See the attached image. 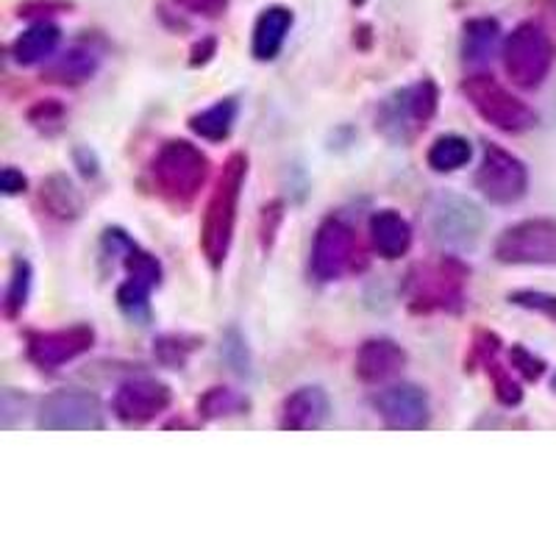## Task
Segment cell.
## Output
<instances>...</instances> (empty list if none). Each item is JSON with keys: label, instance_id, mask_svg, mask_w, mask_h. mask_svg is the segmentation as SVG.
<instances>
[{"label": "cell", "instance_id": "6da1fadb", "mask_svg": "<svg viewBox=\"0 0 556 556\" xmlns=\"http://www.w3.org/2000/svg\"><path fill=\"white\" fill-rule=\"evenodd\" d=\"M251 159L245 151H235L223 162L220 176H217L206 208H203L201 226V253L212 270H220L226 265L231 242L237 231V212H240L242 190H245Z\"/></svg>", "mask_w": 556, "mask_h": 556}, {"label": "cell", "instance_id": "7a4b0ae2", "mask_svg": "<svg viewBox=\"0 0 556 556\" xmlns=\"http://www.w3.org/2000/svg\"><path fill=\"white\" fill-rule=\"evenodd\" d=\"M212 162L190 139H167L151 159L153 192L173 212H187L206 187Z\"/></svg>", "mask_w": 556, "mask_h": 556}, {"label": "cell", "instance_id": "3957f363", "mask_svg": "<svg viewBox=\"0 0 556 556\" xmlns=\"http://www.w3.org/2000/svg\"><path fill=\"white\" fill-rule=\"evenodd\" d=\"M470 267L459 253H445L434 262H420L406 273L404 298L412 315H456L465 309Z\"/></svg>", "mask_w": 556, "mask_h": 556}, {"label": "cell", "instance_id": "277c9868", "mask_svg": "<svg viewBox=\"0 0 556 556\" xmlns=\"http://www.w3.org/2000/svg\"><path fill=\"white\" fill-rule=\"evenodd\" d=\"M440 109V87L434 78L401 87L384 98L376 109V128L395 146H409L420 131H426Z\"/></svg>", "mask_w": 556, "mask_h": 556}, {"label": "cell", "instance_id": "5b68a950", "mask_svg": "<svg viewBox=\"0 0 556 556\" xmlns=\"http://www.w3.org/2000/svg\"><path fill=\"white\" fill-rule=\"evenodd\" d=\"M484 212L459 192H437L426 208V228L434 245L451 253L473 251L484 235Z\"/></svg>", "mask_w": 556, "mask_h": 556}, {"label": "cell", "instance_id": "8992f818", "mask_svg": "<svg viewBox=\"0 0 556 556\" xmlns=\"http://www.w3.org/2000/svg\"><path fill=\"white\" fill-rule=\"evenodd\" d=\"M462 96L468 98L481 121L504 134H526L538 126V112L490 73H473L462 81Z\"/></svg>", "mask_w": 556, "mask_h": 556}, {"label": "cell", "instance_id": "52a82bcc", "mask_svg": "<svg viewBox=\"0 0 556 556\" xmlns=\"http://www.w3.org/2000/svg\"><path fill=\"white\" fill-rule=\"evenodd\" d=\"M362 245L356 237V228L340 215L323 217L317 226L315 240H312L309 273L320 285H334L348 273H356L365 267L362 262Z\"/></svg>", "mask_w": 556, "mask_h": 556}, {"label": "cell", "instance_id": "ba28073f", "mask_svg": "<svg viewBox=\"0 0 556 556\" xmlns=\"http://www.w3.org/2000/svg\"><path fill=\"white\" fill-rule=\"evenodd\" d=\"M556 48L540 23H520L501 48L506 78L520 89H538L554 67Z\"/></svg>", "mask_w": 556, "mask_h": 556}, {"label": "cell", "instance_id": "9c48e42d", "mask_svg": "<svg viewBox=\"0 0 556 556\" xmlns=\"http://www.w3.org/2000/svg\"><path fill=\"white\" fill-rule=\"evenodd\" d=\"M493 256L509 267H556V220L529 217L506 226L495 240Z\"/></svg>", "mask_w": 556, "mask_h": 556}, {"label": "cell", "instance_id": "30bf717a", "mask_svg": "<svg viewBox=\"0 0 556 556\" xmlns=\"http://www.w3.org/2000/svg\"><path fill=\"white\" fill-rule=\"evenodd\" d=\"M34 426L39 431H103L106 415L96 392L67 387L39 401Z\"/></svg>", "mask_w": 556, "mask_h": 556}, {"label": "cell", "instance_id": "8fae6325", "mask_svg": "<svg viewBox=\"0 0 556 556\" xmlns=\"http://www.w3.org/2000/svg\"><path fill=\"white\" fill-rule=\"evenodd\" d=\"M473 184L484 201L495 203V206H513V203L523 201L529 192V167L513 151H506L495 142H484Z\"/></svg>", "mask_w": 556, "mask_h": 556}, {"label": "cell", "instance_id": "7c38bea8", "mask_svg": "<svg viewBox=\"0 0 556 556\" xmlns=\"http://www.w3.org/2000/svg\"><path fill=\"white\" fill-rule=\"evenodd\" d=\"M96 329L89 323H73L67 329L26 331V356L42 374H56L59 367L87 356L96 348Z\"/></svg>", "mask_w": 556, "mask_h": 556}, {"label": "cell", "instance_id": "4fadbf2b", "mask_svg": "<svg viewBox=\"0 0 556 556\" xmlns=\"http://www.w3.org/2000/svg\"><path fill=\"white\" fill-rule=\"evenodd\" d=\"M370 406L390 431H424L431 426L429 392L412 381H399L374 392Z\"/></svg>", "mask_w": 556, "mask_h": 556}, {"label": "cell", "instance_id": "5bb4252c", "mask_svg": "<svg viewBox=\"0 0 556 556\" xmlns=\"http://www.w3.org/2000/svg\"><path fill=\"white\" fill-rule=\"evenodd\" d=\"M173 390L153 376H131L112 395L114 417L126 426H146L170 409Z\"/></svg>", "mask_w": 556, "mask_h": 556}, {"label": "cell", "instance_id": "9a60e30c", "mask_svg": "<svg viewBox=\"0 0 556 556\" xmlns=\"http://www.w3.org/2000/svg\"><path fill=\"white\" fill-rule=\"evenodd\" d=\"M409 362V354L404 345H399L390 337H370L359 345L354 359V374L362 384H384V381L395 379Z\"/></svg>", "mask_w": 556, "mask_h": 556}, {"label": "cell", "instance_id": "2e32d148", "mask_svg": "<svg viewBox=\"0 0 556 556\" xmlns=\"http://www.w3.org/2000/svg\"><path fill=\"white\" fill-rule=\"evenodd\" d=\"M331 415L329 395L323 387H298L278 406V429L285 431H312L320 429Z\"/></svg>", "mask_w": 556, "mask_h": 556}, {"label": "cell", "instance_id": "e0dca14e", "mask_svg": "<svg viewBox=\"0 0 556 556\" xmlns=\"http://www.w3.org/2000/svg\"><path fill=\"white\" fill-rule=\"evenodd\" d=\"M101 62L103 56L96 45L78 42L48 62V67L42 70V81L56 84V87H67V89L81 87V84L92 81V78L98 76Z\"/></svg>", "mask_w": 556, "mask_h": 556}, {"label": "cell", "instance_id": "ac0fdd59", "mask_svg": "<svg viewBox=\"0 0 556 556\" xmlns=\"http://www.w3.org/2000/svg\"><path fill=\"white\" fill-rule=\"evenodd\" d=\"M367 237H370L374 251L387 262L406 256L412 242H415L412 223L401 215L399 208H379V212H374L370 220H367Z\"/></svg>", "mask_w": 556, "mask_h": 556}, {"label": "cell", "instance_id": "d6986e66", "mask_svg": "<svg viewBox=\"0 0 556 556\" xmlns=\"http://www.w3.org/2000/svg\"><path fill=\"white\" fill-rule=\"evenodd\" d=\"M292 26H295V14L290 7L273 3V7L262 9L256 23H253L251 34V53L256 62H273L278 53L285 51V42L290 37Z\"/></svg>", "mask_w": 556, "mask_h": 556}, {"label": "cell", "instance_id": "ffe728a7", "mask_svg": "<svg viewBox=\"0 0 556 556\" xmlns=\"http://www.w3.org/2000/svg\"><path fill=\"white\" fill-rule=\"evenodd\" d=\"M59 45H62V28L51 23V20H37L34 26H28L12 42V59L20 67L48 64L56 56Z\"/></svg>", "mask_w": 556, "mask_h": 556}, {"label": "cell", "instance_id": "44dd1931", "mask_svg": "<svg viewBox=\"0 0 556 556\" xmlns=\"http://www.w3.org/2000/svg\"><path fill=\"white\" fill-rule=\"evenodd\" d=\"M39 203L45 215L59 223H76L84 215V195L64 173H51L39 184Z\"/></svg>", "mask_w": 556, "mask_h": 556}, {"label": "cell", "instance_id": "7402d4cb", "mask_svg": "<svg viewBox=\"0 0 556 556\" xmlns=\"http://www.w3.org/2000/svg\"><path fill=\"white\" fill-rule=\"evenodd\" d=\"M504 48L501 23L495 17H473L462 26V62L470 67H481Z\"/></svg>", "mask_w": 556, "mask_h": 556}, {"label": "cell", "instance_id": "603a6c76", "mask_svg": "<svg viewBox=\"0 0 556 556\" xmlns=\"http://www.w3.org/2000/svg\"><path fill=\"white\" fill-rule=\"evenodd\" d=\"M240 117V101L237 98H220L217 103L195 112L190 117V131L206 142H226L231 137Z\"/></svg>", "mask_w": 556, "mask_h": 556}, {"label": "cell", "instance_id": "cb8c5ba5", "mask_svg": "<svg viewBox=\"0 0 556 556\" xmlns=\"http://www.w3.org/2000/svg\"><path fill=\"white\" fill-rule=\"evenodd\" d=\"M470 159H473V146L462 134H440L426 151V165L440 176L462 170L465 165H470Z\"/></svg>", "mask_w": 556, "mask_h": 556}, {"label": "cell", "instance_id": "d4e9b609", "mask_svg": "<svg viewBox=\"0 0 556 556\" xmlns=\"http://www.w3.org/2000/svg\"><path fill=\"white\" fill-rule=\"evenodd\" d=\"M203 348V337L187 334V331H167L153 340V359L167 370H184L192 354Z\"/></svg>", "mask_w": 556, "mask_h": 556}, {"label": "cell", "instance_id": "484cf974", "mask_svg": "<svg viewBox=\"0 0 556 556\" xmlns=\"http://www.w3.org/2000/svg\"><path fill=\"white\" fill-rule=\"evenodd\" d=\"M198 417L201 420H223V417H235V415H248L251 412V401L242 395V392L231 390V387L215 384L203 392L195 404Z\"/></svg>", "mask_w": 556, "mask_h": 556}, {"label": "cell", "instance_id": "4316f807", "mask_svg": "<svg viewBox=\"0 0 556 556\" xmlns=\"http://www.w3.org/2000/svg\"><path fill=\"white\" fill-rule=\"evenodd\" d=\"M34 287V267L26 256H14L12 270H9V285L7 295H3V315L9 320H17L28 306V298H31Z\"/></svg>", "mask_w": 556, "mask_h": 556}, {"label": "cell", "instance_id": "83f0119b", "mask_svg": "<svg viewBox=\"0 0 556 556\" xmlns=\"http://www.w3.org/2000/svg\"><path fill=\"white\" fill-rule=\"evenodd\" d=\"M151 292H153L151 287L126 278V281L117 287V292H114V301H117V309H121V315L126 317V320L137 323V326H148L153 317Z\"/></svg>", "mask_w": 556, "mask_h": 556}, {"label": "cell", "instance_id": "f1b7e54d", "mask_svg": "<svg viewBox=\"0 0 556 556\" xmlns=\"http://www.w3.org/2000/svg\"><path fill=\"white\" fill-rule=\"evenodd\" d=\"M121 262H123V270H126V278H131V281H139V285L151 287V290L162 287V278H165V267H162V262H159L151 251L139 248L137 242H131V245H128V251L123 253Z\"/></svg>", "mask_w": 556, "mask_h": 556}, {"label": "cell", "instance_id": "f546056e", "mask_svg": "<svg viewBox=\"0 0 556 556\" xmlns=\"http://www.w3.org/2000/svg\"><path fill=\"white\" fill-rule=\"evenodd\" d=\"M28 126L37 128L45 137H56L67 128V106L56 98H45V101H37L31 109H28Z\"/></svg>", "mask_w": 556, "mask_h": 556}, {"label": "cell", "instance_id": "4dcf8cb0", "mask_svg": "<svg viewBox=\"0 0 556 556\" xmlns=\"http://www.w3.org/2000/svg\"><path fill=\"white\" fill-rule=\"evenodd\" d=\"M484 374L490 376L495 401H498L501 406H506V409H515V406L523 404V387H520V381L515 379L509 367H504L498 359H495L484 367Z\"/></svg>", "mask_w": 556, "mask_h": 556}, {"label": "cell", "instance_id": "1f68e13d", "mask_svg": "<svg viewBox=\"0 0 556 556\" xmlns=\"http://www.w3.org/2000/svg\"><path fill=\"white\" fill-rule=\"evenodd\" d=\"M501 348H504V342H501V337L495 334V331L476 329L473 342H470V354L468 359H465V370L473 374L476 367H486L490 362H495L501 354Z\"/></svg>", "mask_w": 556, "mask_h": 556}, {"label": "cell", "instance_id": "d6a6232c", "mask_svg": "<svg viewBox=\"0 0 556 556\" xmlns=\"http://www.w3.org/2000/svg\"><path fill=\"white\" fill-rule=\"evenodd\" d=\"M285 217H287V206L281 198L276 201H267L260 212V245L262 251L270 253L273 245L278 240V231L285 226Z\"/></svg>", "mask_w": 556, "mask_h": 556}, {"label": "cell", "instance_id": "836d02e7", "mask_svg": "<svg viewBox=\"0 0 556 556\" xmlns=\"http://www.w3.org/2000/svg\"><path fill=\"white\" fill-rule=\"evenodd\" d=\"M506 301L518 309L534 312V315L548 317L551 323H556V295L543 290H513L506 295Z\"/></svg>", "mask_w": 556, "mask_h": 556}, {"label": "cell", "instance_id": "e575fe53", "mask_svg": "<svg viewBox=\"0 0 556 556\" xmlns=\"http://www.w3.org/2000/svg\"><path fill=\"white\" fill-rule=\"evenodd\" d=\"M220 356L237 376H251V354H248V342L242 340V334L237 329H231L226 334L220 345Z\"/></svg>", "mask_w": 556, "mask_h": 556}, {"label": "cell", "instance_id": "d590c367", "mask_svg": "<svg viewBox=\"0 0 556 556\" xmlns=\"http://www.w3.org/2000/svg\"><path fill=\"white\" fill-rule=\"evenodd\" d=\"M509 365H513V370H518L526 381H540L545 376V370H548L543 356H538L534 351L520 345V342L509 345Z\"/></svg>", "mask_w": 556, "mask_h": 556}, {"label": "cell", "instance_id": "8d00e7d4", "mask_svg": "<svg viewBox=\"0 0 556 556\" xmlns=\"http://www.w3.org/2000/svg\"><path fill=\"white\" fill-rule=\"evenodd\" d=\"M76 3L73 0H23L17 7V17L26 20H48L51 14L73 12Z\"/></svg>", "mask_w": 556, "mask_h": 556}, {"label": "cell", "instance_id": "74e56055", "mask_svg": "<svg viewBox=\"0 0 556 556\" xmlns=\"http://www.w3.org/2000/svg\"><path fill=\"white\" fill-rule=\"evenodd\" d=\"M170 3L181 9L184 14L203 20H220L228 12V7H231V0H170Z\"/></svg>", "mask_w": 556, "mask_h": 556}, {"label": "cell", "instance_id": "f35d334b", "mask_svg": "<svg viewBox=\"0 0 556 556\" xmlns=\"http://www.w3.org/2000/svg\"><path fill=\"white\" fill-rule=\"evenodd\" d=\"M28 190V178L26 173L17 170V167H3L0 173V192L7 198H17Z\"/></svg>", "mask_w": 556, "mask_h": 556}, {"label": "cell", "instance_id": "ab89813d", "mask_svg": "<svg viewBox=\"0 0 556 556\" xmlns=\"http://www.w3.org/2000/svg\"><path fill=\"white\" fill-rule=\"evenodd\" d=\"M217 56V39L215 37H203L198 39L190 48V67H206L212 59Z\"/></svg>", "mask_w": 556, "mask_h": 556}, {"label": "cell", "instance_id": "60d3db41", "mask_svg": "<svg viewBox=\"0 0 556 556\" xmlns=\"http://www.w3.org/2000/svg\"><path fill=\"white\" fill-rule=\"evenodd\" d=\"M73 162H76V167L81 170L84 178H96L98 173H101V162H98V153L92 151L89 146H78L76 151H73Z\"/></svg>", "mask_w": 556, "mask_h": 556}, {"label": "cell", "instance_id": "b9f144b4", "mask_svg": "<svg viewBox=\"0 0 556 556\" xmlns=\"http://www.w3.org/2000/svg\"><path fill=\"white\" fill-rule=\"evenodd\" d=\"M365 3H367V0H351V7H354V9H362Z\"/></svg>", "mask_w": 556, "mask_h": 556}, {"label": "cell", "instance_id": "7bdbcfd3", "mask_svg": "<svg viewBox=\"0 0 556 556\" xmlns=\"http://www.w3.org/2000/svg\"><path fill=\"white\" fill-rule=\"evenodd\" d=\"M554 390H556V376H554Z\"/></svg>", "mask_w": 556, "mask_h": 556}]
</instances>
